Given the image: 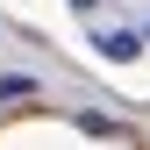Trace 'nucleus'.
Returning <instances> with one entry per match:
<instances>
[{"instance_id":"1","label":"nucleus","mask_w":150,"mask_h":150,"mask_svg":"<svg viewBox=\"0 0 150 150\" xmlns=\"http://www.w3.org/2000/svg\"><path fill=\"white\" fill-rule=\"evenodd\" d=\"M136 50H143V36H136V29H100V57H115V64H122V57H136Z\"/></svg>"},{"instance_id":"2","label":"nucleus","mask_w":150,"mask_h":150,"mask_svg":"<svg viewBox=\"0 0 150 150\" xmlns=\"http://www.w3.org/2000/svg\"><path fill=\"white\" fill-rule=\"evenodd\" d=\"M29 93H36L29 71H7V79H0V100H29Z\"/></svg>"}]
</instances>
